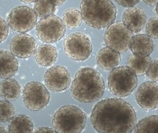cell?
Here are the masks:
<instances>
[{"mask_svg": "<svg viewBox=\"0 0 158 133\" xmlns=\"http://www.w3.org/2000/svg\"><path fill=\"white\" fill-rule=\"evenodd\" d=\"M91 121L99 133H131L137 118L135 110L128 102L110 98L96 104L91 115Z\"/></svg>", "mask_w": 158, "mask_h": 133, "instance_id": "cell-1", "label": "cell"}, {"mask_svg": "<svg viewBox=\"0 0 158 133\" xmlns=\"http://www.w3.org/2000/svg\"><path fill=\"white\" fill-rule=\"evenodd\" d=\"M105 83L100 73L94 69L83 68L74 78L71 85L73 98L81 103L98 101L103 95Z\"/></svg>", "mask_w": 158, "mask_h": 133, "instance_id": "cell-2", "label": "cell"}, {"mask_svg": "<svg viewBox=\"0 0 158 133\" xmlns=\"http://www.w3.org/2000/svg\"><path fill=\"white\" fill-rule=\"evenodd\" d=\"M80 9L84 21L94 28L108 27L116 19V6L110 1L85 0L81 2Z\"/></svg>", "mask_w": 158, "mask_h": 133, "instance_id": "cell-3", "label": "cell"}, {"mask_svg": "<svg viewBox=\"0 0 158 133\" xmlns=\"http://www.w3.org/2000/svg\"><path fill=\"white\" fill-rule=\"evenodd\" d=\"M86 116L80 109L65 105L56 112L52 125L57 133H81L85 129Z\"/></svg>", "mask_w": 158, "mask_h": 133, "instance_id": "cell-4", "label": "cell"}, {"mask_svg": "<svg viewBox=\"0 0 158 133\" xmlns=\"http://www.w3.org/2000/svg\"><path fill=\"white\" fill-rule=\"evenodd\" d=\"M109 90L118 97H126L133 92L138 85L136 74L131 68L122 66L114 68L108 78Z\"/></svg>", "mask_w": 158, "mask_h": 133, "instance_id": "cell-5", "label": "cell"}, {"mask_svg": "<svg viewBox=\"0 0 158 133\" xmlns=\"http://www.w3.org/2000/svg\"><path fill=\"white\" fill-rule=\"evenodd\" d=\"M66 26L63 20L57 16L43 18L37 23L36 34L38 38L44 43H55L64 37Z\"/></svg>", "mask_w": 158, "mask_h": 133, "instance_id": "cell-6", "label": "cell"}, {"mask_svg": "<svg viewBox=\"0 0 158 133\" xmlns=\"http://www.w3.org/2000/svg\"><path fill=\"white\" fill-rule=\"evenodd\" d=\"M64 52L71 59L76 61H83L90 57L93 51L90 39L81 32L72 33L65 38Z\"/></svg>", "mask_w": 158, "mask_h": 133, "instance_id": "cell-7", "label": "cell"}, {"mask_svg": "<svg viewBox=\"0 0 158 133\" xmlns=\"http://www.w3.org/2000/svg\"><path fill=\"white\" fill-rule=\"evenodd\" d=\"M23 98L27 109L37 111L49 104L50 94L47 88L40 82H30L25 87Z\"/></svg>", "mask_w": 158, "mask_h": 133, "instance_id": "cell-8", "label": "cell"}, {"mask_svg": "<svg viewBox=\"0 0 158 133\" xmlns=\"http://www.w3.org/2000/svg\"><path fill=\"white\" fill-rule=\"evenodd\" d=\"M37 16L34 9L27 6H18L12 9L7 18L8 25L15 32L25 33L37 24Z\"/></svg>", "mask_w": 158, "mask_h": 133, "instance_id": "cell-9", "label": "cell"}, {"mask_svg": "<svg viewBox=\"0 0 158 133\" xmlns=\"http://www.w3.org/2000/svg\"><path fill=\"white\" fill-rule=\"evenodd\" d=\"M132 33L122 23L110 25L104 35L108 47L118 53L125 52L129 49Z\"/></svg>", "mask_w": 158, "mask_h": 133, "instance_id": "cell-10", "label": "cell"}, {"mask_svg": "<svg viewBox=\"0 0 158 133\" xmlns=\"http://www.w3.org/2000/svg\"><path fill=\"white\" fill-rule=\"evenodd\" d=\"M45 85L54 92H60L67 89L70 85V74L65 67L56 66L50 68L44 75Z\"/></svg>", "mask_w": 158, "mask_h": 133, "instance_id": "cell-11", "label": "cell"}, {"mask_svg": "<svg viewBox=\"0 0 158 133\" xmlns=\"http://www.w3.org/2000/svg\"><path fill=\"white\" fill-rule=\"evenodd\" d=\"M136 100L143 109L151 111L158 108V84L152 81L145 82L136 94Z\"/></svg>", "mask_w": 158, "mask_h": 133, "instance_id": "cell-12", "label": "cell"}, {"mask_svg": "<svg viewBox=\"0 0 158 133\" xmlns=\"http://www.w3.org/2000/svg\"><path fill=\"white\" fill-rule=\"evenodd\" d=\"M10 49L17 57L29 58L36 52L37 42L31 35L21 33L13 37L10 43Z\"/></svg>", "mask_w": 158, "mask_h": 133, "instance_id": "cell-13", "label": "cell"}, {"mask_svg": "<svg viewBox=\"0 0 158 133\" xmlns=\"http://www.w3.org/2000/svg\"><path fill=\"white\" fill-rule=\"evenodd\" d=\"M122 20L130 31L137 33L143 29L146 23V15L140 7H133L124 12Z\"/></svg>", "mask_w": 158, "mask_h": 133, "instance_id": "cell-14", "label": "cell"}, {"mask_svg": "<svg viewBox=\"0 0 158 133\" xmlns=\"http://www.w3.org/2000/svg\"><path fill=\"white\" fill-rule=\"evenodd\" d=\"M129 49L134 55L140 57H149L154 49V44L149 37L143 34L132 37Z\"/></svg>", "mask_w": 158, "mask_h": 133, "instance_id": "cell-15", "label": "cell"}, {"mask_svg": "<svg viewBox=\"0 0 158 133\" xmlns=\"http://www.w3.org/2000/svg\"><path fill=\"white\" fill-rule=\"evenodd\" d=\"M99 67L106 71L115 68L121 62L120 54L109 47H103L99 51L96 57Z\"/></svg>", "mask_w": 158, "mask_h": 133, "instance_id": "cell-16", "label": "cell"}, {"mask_svg": "<svg viewBox=\"0 0 158 133\" xmlns=\"http://www.w3.org/2000/svg\"><path fill=\"white\" fill-rule=\"evenodd\" d=\"M19 61L12 53L0 51V78L9 79L16 73Z\"/></svg>", "mask_w": 158, "mask_h": 133, "instance_id": "cell-17", "label": "cell"}, {"mask_svg": "<svg viewBox=\"0 0 158 133\" xmlns=\"http://www.w3.org/2000/svg\"><path fill=\"white\" fill-rule=\"evenodd\" d=\"M36 62L43 67H49L56 63L58 58V51L51 45H41L35 54Z\"/></svg>", "mask_w": 158, "mask_h": 133, "instance_id": "cell-18", "label": "cell"}, {"mask_svg": "<svg viewBox=\"0 0 158 133\" xmlns=\"http://www.w3.org/2000/svg\"><path fill=\"white\" fill-rule=\"evenodd\" d=\"M9 133H32L34 124L30 118L25 115H19L10 121Z\"/></svg>", "mask_w": 158, "mask_h": 133, "instance_id": "cell-19", "label": "cell"}, {"mask_svg": "<svg viewBox=\"0 0 158 133\" xmlns=\"http://www.w3.org/2000/svg\"><path fill=\"white\" fill-rule=\"evenodd\" d=\"M21 93L20 84L15 79L9 78L0 83V96L9 101H14Z\"/></svg>", "mask_w": 158, "mask_h": 133, "instance_id": "cell-20", "label": "cell"}, {"mask_svg": "<svg viewBox=\"0 0 158 133\" xmlns=\"http://www.w3.org/2000/svg\"><path fill=\"white\" fill-rule=\"evenodd\" d=\"M64 2L65 1H36L34 11L37 16L43 19L53 15L56 11L57 6Z\"/></svg>", "mask_w": 158, "mask_h": 133, "instance_id": "cell-21", "label": "cell"}, {"mask_svg": "<svg viewBox=\"0 0 158 133\" xmlns=\"http://www.w3.org/2000/svg\"><path fill=\"white\" fill-rule=\"evenodd\" d=\"M134 133H158V115L141 120L134 129Z\"/></svg>", "mask_w": 158, "mask_h": 133, "instance_id": "cell-22", "label": "cell"}, {"mask_svg": "<svg viewBox=\"0 0 158 133\" xmlns=\"http://www.w3.org/2000/svg\"><path fill=\"white\" fill-rule=\"evenodd\" d=\"M150 57H140L135 55H131L127 61V66L137 75H143L148 68L151 63Z\"/></svg>", "mask_w": 158, "mask_h": 133, "instance_id": "cell-23", "label": "cell"}, {"mask_svg": "<svg viewBox=\"0 0 158 133\" xmlns=\"http://www.w3.org/2000/svg\"><path fill=\"white\" fill-rule=\"evenodd\" d=\"M63 21L65 26L70 29L78 28L82 21V16L80 11L75 9H69L63 14Z\"/></svg>", "mask_w": 158, "mask_h": 133, "instance_id": "cell-24", "label": "cell"}, {"mask_svg": "<svg viewBox=\"0 0 158 133\" xmlns=\"http://www.w3.org/2000/svg\"><path fill=\"white\" fill-rule=\"evenodd\" d=\"M16 109L14 105L7 100H0V122H7L14 118Z\"/></svg>", "mask_w": 158, "mask_h": 133, "instance_id": "cell-25", "label": "cell"}, {"mask_svg": "<svg viewBox=\"0 0 158 133\" xmlns=\"http://www.w3.org/2000/svg\"><path fill=\"white\" fill-rule=\"evenodd\" d=\"M146 32L148 37L158 39V18L153 17L148 20Z\"/></svg>", "mask_w": 158, "mask_h": 133, "instance_id": "cell-26", "label": "cell"}, {"mask_svg": "<svg viewBox=\"0 0 158 133\" xmlns=\"http://www.w3.org/2000/svg\"><path fill=\"white\" fill-rule=\"evenodd\" d=\"M146 75L150 80L158 83V60L152 61L146 71Z\"/></svg>", "mask_w": 158, "mask_h": 133, "instance_id": "cell-27", "label": "cell"}, {"mask_svg": "<svg viewBox=\"0 0 158 133\" xmlns=\"http://www.w3.org/2000/svg\"><path fill=\"white\" fill-rule=\"evenodd\" d=\"M9 34V25L0 17V44L6 39Z\"/></svg>", "mask_w": 158, "mask_h": 133, "instance_id": "cell-28", "label": "cell"}, {"mask_svg": "<svg viewBox=\"0 0 158 133\" xmlns=\"http://www.w3.org/2000/svg\"><path fill=\"white\" fill-rule=\"evenodd\" d=\"M117 3H118V4L121 5V6H124V7H127V8H133V6H134L135 5L137 4L139 2V0H137V1H131V0H129V1H125V0H124V1H116Z\"/></svg>", "mask_w": 158, "mask_h": 133, "instance_id": "cell-29", "label": "cell"}, {"mask_svg": "<svg viewBox=\"0 0 158 133\" xmlns=\"http://www.w3.org/2000/svg\"><path fill=\"white\" fill-rule=\"evenodd\" d=\"M34 133H57L55 130L48 127H42L38 128Z\"/></svg>", "mask_w": 158, "mask_h": 133, "instance_id": "cell-30", "label": "cell"}, {"mask_svg": "<svg viewBox=\"0 0 158 133\" xmlns=\"http://www.w3.org/2000/svg\"><path fill=\"white\" fill-rule=\"evenodd\" d=\"M145 3H146L148 6H152V5H154L155 4L157 3V1H155V0H152V1H144Z\"/></svg>", "mask_w": 158, "mask_h": 133, "instance_id": "cell-31", "label": "cell"}, {"mask_svg": "<svg viewBox=\"0 0 158 133\" xmlns=\"http://www.w3.org/2000/svg\"><path fill=\"white\" fill-rule=\"evenodd\" d=\"M0 133H7L6 129H5L4 127L2 125H0Z\"/></svg>", "mask_w": 158, "mask_h": 133, "instance_id": "cell-32", "label": "cell"}, {"mask_svg": "<svg viewBox=\"0 0 158 133\" xmlns=\"http://www.w3.org/2000/svg\"><path fill=\"white\" fill-rule=\"evenodd\" d=\"M25 2V3H35L36 2V1H22Z\"/></svg>", "mask_w": 158, "mask_h": 133, "instance_id": "cell-33", "label": "cell"}, {"mask_svg": "<svg viewBox=\"0 0 158 133\" xmlns=\"http://www.w3.org/2000/svg\"><path fill=\"white\" fill-rule=\"evenodd\" d=\"M156 13L158 16V2H157V6H156Z\"/></svg>", "mask_w": 158, "mask_h": 133, "instance_id": "cell-34", "label": "cell"}]
</instances>
